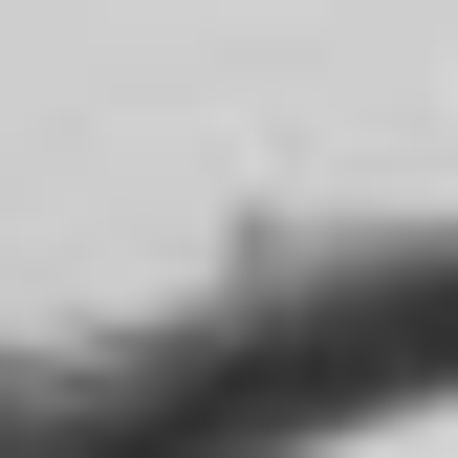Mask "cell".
I'll return each mask as SVG.
<instances>
[{"label": "cell", "mask_w": 458, "mask_h": 458, "mask_svg": "<svg viewBox=\"0 0 458 458\" xmlns=\"http://www.w3.org/2000/svg\"><path fill=\"white\" fill-rule=\"evenodd\" d=\"M415 306H458V0H0V458Z\"/></svg>", "instance_id": "obj_1"}, {"label": "cell", "mask_w": 458, "mask_h": 458, "mask_svg": "<svg viewBox=\"0 0 458 458\" xmlns=\"http://www.w3.org/2000/svg\"><path fill=\"white\" fill-rule=\"evenodd\" d=\"M175 458H458V350H306V371L218 393Z\"/></svg>", "instance_id": "obj_2"}]
</instances>
